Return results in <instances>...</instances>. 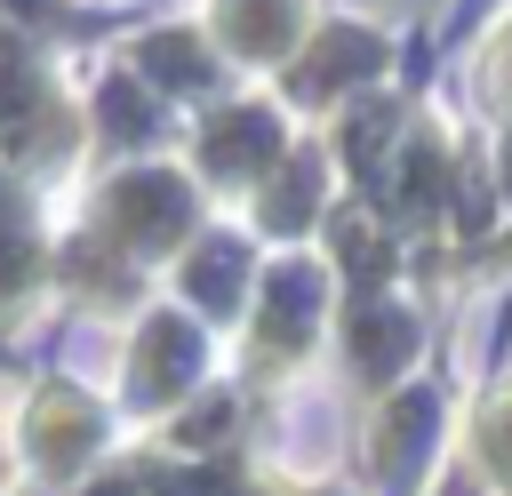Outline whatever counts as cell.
I'll return each mask as SVG.
<instances>
[{"instance_id":"6da1fadb","label":"cell","mask_w":512,"mask_h":496,"mask_svg":"<svg viewBox=\"0 0 512 496\" xmlns=\"http://www.w3.org/2000/svg\"><path fill=\"white\" fill-rule=\"evenodd\" d=\"M232 24H240L248 48H272L280 24H288V0H232Z\"/></svg>"}]
</instances>
